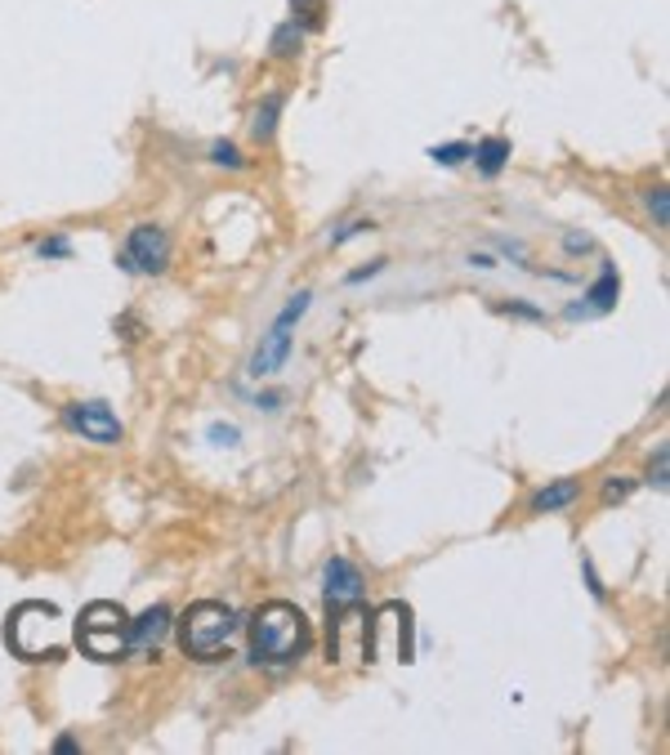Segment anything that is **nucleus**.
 <instances>
[{
    "label": "nucleus",
    "mask_w": 670,
    "mask_h": 755,
    "mask_svg": "<svg viewBox=\"0 0 670 755\" xmlns=\"http://www.w3.org/2000/svg\"><path fill=\"white\" fill-rule=\"evenodd\" d=\"M309 644H313V631L296 603L273 599L251 618V657L260 667H291L309 652Z\"/></svg>",
    "instance_id": "f257e3e1"
},
{
    "label": "nucleus",
    "mask_w": 670,
    "mask_h": 755,
    "mask_svg": "<svg viewBox=\"0 0 670 755\" xmlns=\"http://www.w3.org/2000/svg\"><path fill=\"white\" fill-rule=\"evenodd\" d=\"M237 612L219 599H202L193 603L179 618V648L193 657V662H219L232 648V635H237Z\"/></svg>",
    "instance_id": "f03ea898"
},
{
    "label": "nucleus",
    "mask_w": 670,
    "mask_h": 755,
    "mask_svg": "<svg viewBox=\"0 0 670 755\" xmlns=\"http://www.w3.org/2000/svg\"><path fill=\"white\" fill-rule=\"evenodd\" d=\"M76 639L89 657H99V662H117V657L130 652V618L121 612V603H89L81 612V622H76Z\"/></svg>",
    "instance_id": "7ed1b4c3"
},
{
    "label": "nucleus",
    "mask_w": 670,
    "mask_h": 755,
    "mask_svg": "<svg viewBox=\"0 0 670 755\" xmlns=\"http://www.w3.org/2000/svg\"><path fill=\"white\" fill-rule=\"evenodd\" d=\"M170 264V238L157 224H134L125 251H121V268L125 273H166Z\"/></svg>",
    "instance_id": "20e7f679"
},
{
    "label": "nucleus",
    "mask_w": 670,
    "mask_h": 755,
    "mask_svg": "<svg viewBox=\"0 0 670 755\" xmlns=\"http://www.w3.org/2000/svg\"><path fill=\"white\" fill-rule=\"evenodd\" d=\"M63 420H68V430H76L85 443H99V447H117L125 439L121 420L108 403H72V407H63Z\"/></svg>",
    "instance_id": "39448f33"
},
{
    "label": "nucleus",
    "mask_w": 670,
    "mask_h": 755,
    "mask_svg": "<svg viewBox=\"0 0 670 755\" xmlns=\"http://www.w3.org/2000/svg\"><path fill=\"white\" fill-rule=\"evenodd\" d=\"M322 599H326V612H331V618H345L349 608L362 603V573L354 568L349 559L335 554V559L326 563V590H322Z\"/></svg>",
    "instance_id": "423d86ee"
},
{
    "label": "nucleus",
    "mask_w": 670,
    "mask_h": 755,
    "mask_svg": "<svg viewBox=\"0 0 670 755\" xmlns=\"http://www.w3.org/2000/svg\"><path fill=\"white\" fill-rule=\"evenodd\" d=\"M286 358H291V326H282V322H273L268 326V336L260 340V349L251 353V375L255 381H264V375H273V371H282L286 367Z\"/></svg>",
    "instance_id": "0eeeda50"
},
{
    "label": "nucleus",
    "mask_w": 670,
    "mask_h": 755,
    "mask_svg": "<svg viewBox=\"0 0 670 755\" xmlns=\"http://www.w3.org/2000/svg\"><path fill=\"white\" fill-rule=\"evenodd\" d=\"M166 631H170V608H161V603L148 608L139 622H130V652H143V657L153 652V657H157Z\"/></svg>",
    "instance_id": "6e6552de"
},
{
    "label": "nucleus",
    "mask_w": 670,
    "mask_h": 755,
    "mask_svg": "<svg viewBox=\"0 0 670 755\" xmlns=\"http://www.w3.org/2000/svg\"><path fill=\"white\" fill-rule=\"evenodd\" d=\"M617 296H621V277H617L612 264H603L599 281L586 291V304H572L567 317H599V313H612V309H617Z\"/></svg>",
    "instance_id": "1a4fd4ad"
},
{
    "label": "nucleus",
    "mask_w": 670,
    "mask_h": 755,
    "mask_svg": "<svg viewBox=\"0 0 670 755\" xmlns=\"http://www.w3.org/2000/svg\"><path fill=\"white\" fill-rule=\"evenodd\" d=\"M577 501H582V479H559V483L541 488V492L528 501V510H533V514H554V510L577 505Z\"/></svg>",
    "instance_id": "9d476101"
},
{
    "label": "nucleus",
    "mask_w": 670,
    "mask_h": 755,
    "mask_svg": "<svg viewBox=\"0 0 670 755\" xmlns=\"http://www.w3.org/2000/svg\"><path fill=\"white\" fill-rule=\"evenodd\" d=\"M469 157H474V166H478V175H501L505 170V161H510V139H501V134H492V139H483V144H474L469 148Z\"/></svg>",
    "instance_id": "9b49d317"
},
{
    "label": "nucleus",
    "mask_w": 670,
    "mask_h": 755,
    "mask_svg": "<svg viewBox=\"0 0 670 755\" xmlns=\"http://www.w3.org/2000/svg\"><path fill=\"white\" fill-rule=\"evenodd\" d=\"M268 50H273V59H300V50H304V27H300L296 19H286L282 27H273Z\"/></svg>",
    "instance_id": "f8f14e48"
},
{
    "label": "nucleus",
    "mask_w": 670,
    "mask_h": 755,
    "mask_svg": "<svg viewBox=\"0 0 670 755\" xmlns=\"http://www.w3.org/2000/svg\"><path fill=\"white\" fill-rule=\"evenodd\" d=\"M282 108H286V99L282 94H268V99L255 108V121H251V134L260 139V144H268V139L277 134V117H282Z\"/></svg>",
    "instance_id": "ddd939ff"
},
{
    "label": "nucleus",
    "mask_w": 670,
    "mask_h": 755,
    "mask_svg": "<svg viewBox=\"0 0 670 755\" xmlns=\"http://www.w3.org/2000/svg\"><path fill=\"white\" fill-rule=\"evenodd\" d=\"M291 19H296L304 32H322V23H326V0H291Z\"/></svg>",
    "instance_id": "4468645a"
},
{
    "label": "nucleus",
    "mask_w": 670,
    "mask_h": 755,
    "mask_svg": "<svg viewBox=\"0 0 670 755\" xmlns=\"http://www.w3.org/2000/svg\"><path fill=\"white\" fill-rule=\"evenodd\" d=\"M644 202H648V211H653V224H657V228H666V224H670V193H666V188H661V183H657V188H648Z\"/></svg>",
    "instance_id": "2eb2a0df"
},
{
    "label": "nucleus",
    "mask_w": 670,
    "mask_h": 755,
    "mask_svg": "<svg viewBox=\"0 0 670 755\" xmlns=\"http://www.w3.org/2000/svg\"><path fill=\"white\" fill-rule=\"evenodd\" d=\"M211 161L215 166H228V170H242L247 166V157L237 153V144H224V139H219V144H211Z\"/></svg>",
    "instance_id": "dca6fc26"
},
{
    "label": "nucleus",
    "mask_w": 670,
    "mask_h": 755,
    "mask_svg": "<svg viewBox=\"0 0 670 755\" xmlns=\"http://www.w3.org/2000/svg\"><path fill=\"white\" fill-rule=\"evenodd\" d=\"M635 492V479H626V475H612L608 483H603V505H612V501H626Z\"/></svg>",
    "instance_id": "f3484780"
},
{
    "label": "nucleus",
    "mask_w": 670,
    "mask_h": 755,
    "mask_svg": "<svg viewBox=\"0 0 670 755\" xmlns=\"http://www.w3.org/2000/svg\"><path fill=\"white\" fill-rule=\"evenodd\" d=\"M429 157H434L439 166H460V161L469 157V144H443V148H434Z\"/></svg>",
    "instance_id": "a211bd4d"
},
{
    "label": "nucleus",
    "mask_w": 670,
    "mask_h": 755,
    "mask_svg": "<svg viewBox=\"0 0 670 755\" xmlns=\"http://www.w3.org/2000/svg\"><path fill=\"white\" fill-rule=\"evenodd\" d=\"M666 465H670V452H666V447H657V460L648 465V483H653L657 492H666Z\"/></svg>",
    "instance_id": "6ab92c4d"
},
{
    "label": "nucleus",
    "mask_w": 670,
    "mask_h": 755,
    "mask_svg": "<svg viewBox=\"0 0 670 755\" xmlns=\"http://www.w3.org/2000/svg\"><path fill=\"white\" fill-rule=\"evenodd\" d=\"M68 251H72V247H68V238H50V242H40V247H36V255H40V260H63Z\"/></svg>",
    "instance_id": "aec40b11"
},
{
    "label": "nucleus",
    "mask_w": 670,
    "mask_h": 755,
    "mask_svg": "<svg viewBox=\"0 0 670 755\" xmlns=\"http://www.w3.org/2000/svg\"><path fill=\"white\" fill-rule=\"evenodd\" d=\"M358 232H371V224H362V219H358V224H349L345 232H335V238H331V247H345L349 238H358Z\"/></svg>",
    "instance_id": "412c9836"
},
{
    "label": "nucleus",
    "mask_w": 670,
    "mask_h": 755,
    "mask_svg": "<svg viewBox=\"0 0 670 755\" xmlns=\"http://www.w3.org/2000/svg\"><path fill=\"white\" fill-rule=\"evenodd\" d=\"M563 251H567V255L590 251V238H582V232H567V238H563Z\"/></svg>",
    "instance_id": "4be33fe9"
},
{
    "label": "nucleus",
    "mask_w": 670,
    "mask_h": 755,
    "mask_svg": "<svg viewBox=\"0 0 670 755\" xmlns=\"http://www.w3.org/2000/svg\"><path fill=\"white\" fill-rule=\"evenodd\" d=\"M211 439H215V443H224V447H232V443H237V430H232V424H215Z\"/></svg>",
    "instance_id": "5701e85b"
},
{
    "label": "nucleus",
    "mask_w": 670,
    "mask_h": 755,
    "mask_svg": "<svg viewBox=\"0 0 670 755\" xmlns=\"http://www.w3.org/2000/svg\"><path fill=\"white\" fill-rule=\"evenodd\" d=\"M380 264H385V260H375V264H367V268H358V273H349V281H362V277H371V273H380Z\"/></svg>",
    "instance_id": "b1692460"
},
{
    "label": "nucleus",
    "mask_w": 670,
    "mask_h": 755,
    "mask_svg": "<svg viewBox=\"0 0 670 755\" xmlns=\"http://www.w3.org/2000/svg\"><path fill=\"white\" fill-rule=\"evenodd\" d=\"M505 313H518V317H541V309H528V304H510Z\"/></svg>",
    "instance_id": "393cba45"
}]
</instances>
